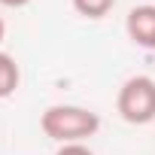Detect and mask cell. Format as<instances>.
Listing matches in <instances>:
<instances>
[{"label": "cell", "instance_id": "6da1fadb", "mask_svg": "<svg viewBox=\"0 0 155 155\" xmlns=\"http://www.w3.org/2000/svg\"><path fill=\"white\" fill-rule=\"evenodd\" d=\"M40 128L49 140L55 143H85L101 131V116L85 107H73V104H55L40 116Z\"/></svg>", "mask_w": 155, "mask_h": 155}, {"label": "cell", "instance_id": "7a4b0ae2", "mask_svg": "<svg viewBox=\"0 0 155 155\" xmlns=\"http://www.w3.org/2000/svg\"><path fill=\"white\" fill-rule=\"evenodd\" d=\"M116 110L128 125H149L155 119V79L152 76H131L122 82Z\"/></svg>", "mask_w": 155, "mask_h": 155}, {"label": "cell", "instance_id": "3957f363", "mask_svg": "<svg viewBox=\"0 0 155 155\" xmlns=\"http://www.w3.org/2000/svg\"><path fill=\"white\" fill-rule=\"evenodd\" d=\"M125 31L140 49H155V3L134 6L125 18Z\"/></svg>", "mask_w": 155, "mask_h": 155}, {"label": "cell", "instance_id": "277c9868", "mask_svg": "<svg viewBox=\"0 0 155 155\" xmlns=\"http://www.w3.org/2000/svg\"><path fill=\"white\" fill-rule=\"evenodd\" d=\"M18 82H21V70H18L15 58L0 52V97H9L18 88Z\"/></svg>", "mask_w": 155, "mask_h": 155}, {"label": "cell", "instance_id": "5b68a950", "mask_svg": "<svg viewBox=\"0 0 155 155\" xmlns=\"http://www.w3.org/2000/svg\"><path fill=\"white\" fill-rule=\"evenodd\" d=\"M116 6V0H73V9L85 18H104Z\"/></svg>", "mask_w": 155, "mask_h": 155}, {"label": "cell", "instance_id": "8992f818", "mask_svg": "<svg viewBox=\"0 0 155 155\" xmlns=\"http://www.w3.org/2000/svg\"><path fill=\"white\" fill-rule=\"evenodd\" d=\"M55 155H94V152H91L85 143H64Z\"/></svg>", "mask_w": 155, "mask_h": 155}, {"label": "cell", "instance_id": "52a82bcc", "mask_svg": "<svg viewBox=\"0 0 155 155\" xmlns=\"http://www.w3.org/2000/svg\"><path fill=\"white\" fill-rule=\"evenodd\" d=\"M3 6H12V9H21V6H28L31 0H0Z\"/></svg>", "mask_w": 155, "mask_h": 155}, {"label": "cell", "instance_id": "ba28073f", "mask_svg": "<svg viewBox=\"0 0 155 155\" xmlns=\"http://www.w3.org/2000/svg\"><path fill=\"white\" fill-rule=\"evenodd\" d=\"M3 37H6V25H3V18H0V43H3Z\"/></svg>", "mask_w": 155, "mask_h": 155}]
</instances>
